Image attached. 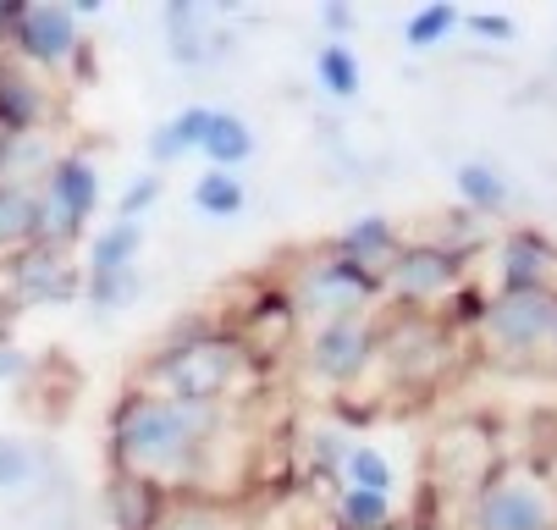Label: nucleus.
<instances>
[{"label": "nucleus", "instance_id": "393cba45", "mask_svg": "<svg viewBox=\"0 0 557 530\" xmlns=\"http://www.w3.org/2000/svg\"><path fill=\"white\" fill-rule=\"evenodd\" d=\"M314 84H321V95H332V100H354L359 84H364V66L343 39H326L321 50H314Z\"/></svg>", "mask_w": 557, "mask_h": 530}, {"label": "nucleus", "instance_id": "20e7f679", "mask_svg": "<svg viewBox=\"0 0 557 530\" xmlns=\"http://www.w3.org/2000/svg\"><path fill=\"white\" fill-rule=\"evenodd\" d=\"M469 530H557V486L535 459H503L469 503Z\"/></svg>", "mask_w": 557, "mask_h": 530}, {"label": "nucleus", "instance_id": "a211bd4d", "mask_svg": "<svg viewBox=\"0 0 557 530\" xmlns=\"http://www.w3.org/2000/svg\"><path fill=\"white\" fill-rule=\"evenodd\" d=\"M453 188H458V199H463L469 215H503L513 205V188H508V177L492 161H463L453 172Z\"/></svg>", "mask_w": 557, "mask_h": 530}, {"label": "nucleus", "instance_id": "dca6fc26", "mask_svg": "<svg viewBox=\"0 0 557 530\" xmlns=\"http://www.w3.org/2000/svg\"><path fill=\"white\" fill-rule=\"evenodd\" d=\"M199 156L210 161V172H244L255 161V127L237 116V111H215L210 133L199 144Z\"/></svg>", "mask_w": 557, "mask_h": 530}, {"label": "nucleus", "instance_id": "b1692460", "mask_svg": "<svg viewBox=\"0 0 557 530\" xmlns=\"http://www.w3.org/2000/svg\"><path fill=\"white\" fill-rule=\"evenodd\" d=\"M249 205V183L237 177V172H199L194 177V210L210 215V221H232V215H244Z\"/></svg>", "mask_w": 557, "mask_h": 530}, {"label": "nucleus", "instance_id": "bb28decb", "mask_svg": "<svg viewBox=\"0 0 557 530\" xmlns=\"http://www.w3.org/2000/svg\"><path fill=\"white\" fill-rule=\"evenodd\" d=\"M337 503V530H392L397 525V503L381 492H332Z\"/></svg>", "mask_w": 557, "mask_h": 530}, {"label": "nucleus", "instance_id": "2f4dec72", "mask_svg": "<svg viewBox=\"0 0 557 530\" xmlns=\"http://www.w3.org/2000/svg\"><path fill=\"white\" fill-rule=\"evenodd\" d=\"M343 453H348V436H337V431H314V436H309V465L321 470L326 481H337Z\"/></svg>", "mask_w": 557, "mask_h": 530}, {"label": "nucleus", "instance_id": "2eb2a0df", "mask_svg": "<svg viewBox=\"0 0 557 530\" xmlns=\"http://www.w3.org/2000/svg\"><path fill=\"white\" fill-rule=\"evenodd\" d=\"M397 249H404V238H397V226H392L386 215H359V221H348L343 238L332 244V255L354 260V266L370 271V276H386V266L397 260Z\"/></svg>", "mask_w": 557, "mask_h": 530}, {"label": "nucleus", "instance_id": "f03ea898", "mask_svg": "<svg viewBox=\"0 0 557 530\" xmlns=\"http://www.w3.org/2000/svg\"><path fill=\"white\" fill-rule=\"evenodd\" d=\"M260 375V359L237 343V332H215V326H194L177 343H166L149 359V370L138 375V393H161L177 404H205V409H226L232 398H244Z\"/></svg>", "mask_w": 557, "mask_h": 530}, {"label": "nucleus", "instance_id": "c756f323", "mask_svg": "<svg viewBox=\"0 0 557 530\" xmlns=\"http://www.w3.org/2000/svg\"><path fill=\"white\" fill-rule=\"evenodd\" d=\"M84 293H89V305H95L100 316H116V310L138 305V293H144V271H138V266H127V271H100V276H89V282H84Z\"/></svg>", "mask_w": 557, "mask_h": 530}, {"label": "nucleus", "instance_id": "7c9ffc66", "mask_svg": "<svg viewBox=\"0 0 557 530\" xmlns=\"http://www.w3.org/2000/svg\"><path fill=\"white\" fill-rule=\"evenodd\" d=\"M161 194H166V177H161V172L133 177V183L122 188V199H116V221H138V215H149L154 205H161Z\"/></svg>", "mask_w": 557, "mask_h": 530}, {"label": "nucleus", "instance_id": "cd10ccee", "mask_svg": "<svg viewBox=\"0 0 557 530\" xmlns=\"http://www.w3.org/2000/svg\"><path fill=\"white\" fill-rule=\"evenodd\" d=\"M458 23H463V12L453 7V0H431V7H414V12H409L404 45H409V50H436V45H447V39L458 34Z\"/></svg>", "mask_w": 557, "mask_h": 530}, {"label": "nucleus", "instance_id": "f3484780", "mask_svg": "<svg viewBox=\"0 0 557 530\" xmlns=\"http://www.w3.org/2000/svg\"><path fill=\"white\" fill-rule=\"evenodd\" d=\"M166 492H154L133 476H116L111 470V492H106V508H111V525L116 530H154V519L166 514Z\"/></svg>", "mask_w": 557, "mask_h": 530}, {"label": "nucleus", "instance_id": "c85d7f7f", "mask_svg": "<svg viewBox=\"0 0 557 530\" xmlns=\"http://www.w3.org/2000/svg\"><path fill=\"white\" fill-rule=\"evenodd\" d=\"M39 476H45L39 447H34V442H23V436H12V431H0V497L28 492Z\"/></svg>", "mask_w": 557, "mask_h": 530}, {"label": "nucleus", "instance_id": "4c0bfd02", "mask_svg": "<svg viewBox=\"0 0 557 530\" xmlns=\"http://www.w3.org/2000/svg\"><path fill=\"white\" fill-rule=\"evenodd\" d=\"M552 348H557V337H552Z\"/></svg>", "mask_w": 557, "mask_h": 530}, {"label": "nucleus", "instance_id": "ddd939ff", "mask_svg": "<svg viewBox=\"0 0 557 530\" xmlns=\"http://www.w3.org/2000/svg\"><path fill=\"white\" fill-rule=\"evenodd\" d=\"M552 266H557V249L546 233H508L497 244V293H513V287H552Z\"/></svg>", "mask_w": 557, "mask_h": 530}, {"label": "nucleus", "instance_id": "a878e982", "mask_svg": "<svg viewBox=\"0 0 557 530\" xmlns=\"http://www.w3.org/2000/svg\"><path fill=\"white\" fill-rule=\"evenodd\" d=\"M154 530H244L226 503H205V497H172L166 514L154 519Z\"/></svg>", "mask_w": 557, "mask_h": 530}, {"label": "nucleus", "instance_id": "412c9836", "mask_svg": "<svg viewBox=\"0 0 557 530\" xmlns=\"http://www.w3.org/2000/svg\"><path fill=\"white\" fill-rule=\"evenodd\" d=\"M39 238V194L0 183V255H17Z\"/></svg>", "mask_w": 557, "mask_h": 530}, {"label": "nucleus", "instance_id": "0eeeda50", "mask_svg": "<svg viewBox=\"0 0 557 530\" xmlns=\"http://www.w3.org/2000/svg\"><path fill=\"white\" fill-rule=\"evenodd\" d=\"M463 255L447 244H404L381 276V293L397 298L409 316H436L447 298H463Z\"/></svg>", "mask_w": 557, "mask_h": 530}, {"label": "nucleus", "instance_id": "1a4fd4ad", "mask_svg": "<svg viewBox=\"0 0 557 530\" xmlns=\"http://www.w3.org/2000/svg\"><path fill=\"white\" fill-rule=\"evenodd\" d=\"M375 343H381L375 310L326 321V326H314L309 343H304V375H309V382H321V387H332V393H343V387H354L359 375L375 365Z\"/></svg>", "mask_w": 557, "mask_h": 530}, {"label": "nucleus", "instance_id": "9b49d317", "mask_svg": "<svg viewBox=\"0 0 557 530\" xmlns=\"http://www.w3.org/2000/svg\"><path fill=\"white\" fill-rule=\"evenodd\" d=\"M84 293L77 282L66 249H50V244H28L7 260V298L17 310H39V305H66V298Z\"/></svg>", "mask_w": 557, "mask_h": 530}, {"label": "nucleus", "instance_id": "4468645a", "mask_svg": "<svg viewBox=\"0 0 557 530\" xmlns=\"http://www.w3.org/2000/svg\"><path fill=\"white\" fill-rule=\"evenodd\" d=\"M50 116V95L34 72L12 56H0V122L7 133H39V122Z\"/></svg>", "mask_w": 557, "mask_h": 530}, {"label": "nucleus", "instance_id": "aec40b11", "mask_svg": "<svg viewBox=\"0 0 557 530\" xmlns=\"http://www.w3.org/2000/svg\"><path fill=\"white\" fill-rule=\"evenodd\" d=\"M337 486L343 492H381V497H392L397 492V470H392V459H386L381 447L348 442L343 465H337Z\"/></svg>", "mask_w": 557, "mask_h": 530}, {"label": "nucleus", "instance_id": "473e14b6", "mask_svg": "<svg viewBox=\"0 0 557 530\" xmlns=\"http://www.w3.org/2000/svg\"><path fill=\"white\" fill-rule=\"evenodd\" d=\"M458 28H469V34H481V39H492V45H508L519 28H513V17H503V12H474V17H463Z\"/></svg>", "mask_w": 557, "mask_h": 530}, {"label": "nucleus", "instance_id": "72a5a7b5", "mask_svg": "<svg viewBox=\"0 0 557 530\" xmlns=\"http://www.w3.org/2000/svg\"><path fill=\"white\" fill-rule=\"evenodd\" d=\"M321 23L332 28V39H343V34H348V28L359 23V17L348 12V0H326V7H321Z\"/></svg>", "mask_w": 557, "mask_h": 530}, {"label": "nucleus", "instance_id": "f704fd0d", "mask_svg": "<svg viewBox=\"0 0 557 530\" xmlns=\"http://www.w3.org/2000/svg\"><path fill=\"white\" fill-rule=\"evenodd\" d=\"M28 375V354L23 348H0V382H23Z\"/></svg>", "mask_w": 557, "mask_h": 530}, {"label": "nucleus", "instance_id": "6e6552de", "mask_svg": "<svg viewBox=\"0 0 557 530\" xmlns=\"http://www.w3.org/2000/svg\"><path fill=\"white\" fill-rule=\"evenodd\" d=\"M503 465L497 453V431L486 420H453L442 426V436L431 442V492L442 497H458V503H474V492H481L492 481V470Z\"/></svg>", "mask_w": 557, "mask_h": 530}, {"label": "nucleus", "instance_id": "c9c22d12", "mask_svg": "<svg viewBox=\"0 0 557 530\" xmlns=\"http://www.w3.org/2000/svg\"><path fill=\"white\" fill-rule=\"evenodd\" d=\"M7 138H12V133H7V122H0V156H7Z\"/></svg>", "mask_w": 557, "mask_h": 530}, {"label": "nucleus", "instance_id": "e433bc0d", "mask_svg": "<svg viewBox=\"0 0 557 530\" xmlns=\"http://www.w3.org/2000/svg\"><path fill=\"white\" fill-rule=\"evenodd\" d=\"M392 530H420V525H392Z\"/></svg>", "mask_w": 557, "mask_h": 530}, {"label": "nucleus", "instance_id": "39448f33", "mask_svg": "<svg viewBox=\"0 0 557 530\" xmlns=\"http://www.w3.org/2000/svg\"><path fill=\"white\" fill-rule=\"evenodd\" d=\"M287 305H293V316H298V326L309 321V326H326V321H343V316H364V310H375L381 305V276H370V271H359L354 260H343V255H314L287 287Z\"/></svg>", "mask_w": 557, "mask_h": 530}, {"label": "nucleus", "instance_id": "f8f14e48", "mask_svg": "<svg viewBox=\"0 0 557 530\" xmlns=\"http://www.w3.org/2000/svg\"><path fill=\"white\" fill-rule=\"evenodd\" d=\"M166 39H172V61L177 66H210L226 45V28L215 17V7H199V0H166Z\"/></svg>", "mask_w": 557, "mask_h": 530}, {"label": "nucleus", "instance_id": "f257e3e1", "mask_svg": "<svg viewBox=\"0 0 557 530\" xmlns=\"http://www.w3.org/2000/svg\"><path fill=\"white\" fill-rule=\"evenodd\" d=\"M221 420H226V409L177 404V398L133 387V393H122V404L111 415V470L166 492V497H188L199 453Z\"/></svg>", "mask_w": 557, "mask_h": 530}, {"label": "nucleus", "instance_id": "6ab92c4d", "mask_svg": "<svg viewBox=\"0 0 557 530\" xmlns=\"http://www.w3.org/2000/svg\"><path fill=\"white\" fill-rule=\"evenodd\" d=\"M210 116H215L210 106H188V111H177L172 122L154 127V138H149V161H154V172L172 167V161H183L188 149H199L205 133H210Z\"/></svg>", "mask_w": 557, "mask_h": 530}, {"label": "nucleus", "instance_id": "5701e85b", "mask_svg": "<svg viewBox=\"0 0 557 530\" xmlns=\"http://www.w3.org/2000/svg\"><path fill=\"white\" fill-rule=\"evenodd\" d=\"M144 238H149V226H144V221H111V226H100V238L89 244V276L138 266Z\"/></svg>", "mask_w": 557, "mask_h": 530}, {"label": "nucleus", "instance_id": "9d476101", "mask_svg": "<svg viewBox=\"0 0 557 530\" xmlns=\"http://www.w3.org/2000/svg\"><path fill=\"white\" fill-rule=\"evenodd\" d=\"M7 45H12V61L23 66H66L84 50V23L72 17V7H55V0H17V12L7 23Z\"/></svg>", "mask_w": 557, "mask_h": 530}, {"label": "nucleus", "instance_id": "7ed1b4c3", "mask_svg": "<svg viewBox=\"0 0 557 530\" xmlns=\"http://www.w3.org/2000/svg\"><path fill=\"white\" fill-rule=\"evenodd\" d=\"M474 337H481L486 359H535L541 348H552L557 337V282L552 287H513V293H492L474 310Z\"/></svg>", "mask_w": 557, "mask_h": 530}, {"label": "nucleus", "instance_id": "423d86ee", "mask_svg": "<svg viewBox=\"0 0 557 530\" xmlns=\"http://www.w3.org/2000/svg\"><path fill=\"white\" fill-rule=\"evenodd\" d=\"M34 194H39V238L34 244L72 249L84 238L89 215L100 210V167L84 149H66V156H55V167L45 172V183Z\"/></svg>", "mask_w": 557, "mask_h": 530}, {"label": "nucleus", "instance_id": "4be33fe9", "mask_svg": "<svg viewBox=\"0 0 557 530\" xmlns=\"http://www.w3.org/2000/svg\"><path fill=\"white\" fill-rule=\"evenodd\" d=\"M50 167H55V149L45 144V133H12L7 138V156H0V183L39 188Z\"/></svg>", "mask_w": 557, "mask_h": 530}]
</instances>
